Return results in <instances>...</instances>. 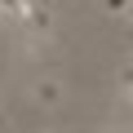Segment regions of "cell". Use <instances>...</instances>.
I'll use <instances>...</instances> for the list:
<instances>
[{"instance_id":"obj_6","label":"cell","mask_w":133,"mask_h":133,"mask_svg":"<svg viewBox=\"0 0 133 133\" xmlns=\"http://www.w3.org/2000/svg\"><path fill=\"white\" fill-rule=\"evenodd\" d=\"M0 22H5V14H0Z\"/></svg>"},{"instance_id":"obj_4","label":"cell","mask_w":133,"mask_h":133,"mask_svg":"<svg viewBox=\"0 0 133 133\" xmlns=\"http://www.w3.org/2000/svg\"><path fill=\"white\" fill-rule=\"evenodd\" d=\"M27 9H31V0H0V14L5 18H27Z\"/></svg>"},{"instance_id":"obj_2","label":"cell","mask_w":133,"mask_h":133,"mask_svg":"<svg viewBox=\"0 0 133 133\" xmlns=\"http://www.w3.org/2000/svg\"><path fill=\"white\" fill-rule=\"evenodd\" d=\"M22 27H27V36H31V44H44V40L53 36V14H49L44 5H36V0H31V9H27Z\"/></svg>"},{"instance_id":"obj_7","label":"cell","mask_w":133,"mask_h":133,"mask_svg":"<svg viewBox=\"0 0 133 133\" xmlns=\"http://www.w3.org/2000/svg\"><path fill=\"white\" fill-rule=\"evenodd\" d=\"M44 133H53V129H44Z\"/></svg>"},{"instance_id":"obj_5","label":"cell","mask_w":133,"mask_h":133,"mask_svg":"<svg viewBox=\"0 0 133 133\" xmlns=\"http://www.w3.org/2000/svg\"><path fill=\"white\" fill-rule=\"evenodd\" d=\"M102 5H107V14H115V18H129L133 0H102Z\"/></svg>"},{"instance_id":"obj_1","label":"cell","mask_w":133,"mask_h":133,"mask_svg":"<svg viewBox=\"0 0 133 133\" xmlns=\"http://www.w3.org/2000/svg\"><path fill=\"white\" fill-rule=\"evenodd\" d=\"M27 93H31V102H36V107H44V111H49V107H62V98H66V84H62L58 76H36Z\"/></svg>"},{"instance_id":"obj_3","label":"cell","mask_w":133,"mask_h":133,"mask_svg":"<svg viewBox=\"0 0 133 133\" xmlns=\"http://www.w3.org/2000/svg\"><path fill=\"white\" fill-rule=\"evenodd\" d=\"M115 93H120V102H129V98H133V66H129V62L115 71Z\"/></svg>"}]
</instances>
